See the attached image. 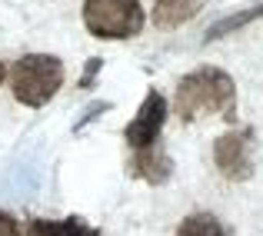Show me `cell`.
<instances>
[{
	"instance_id": "6da1fadb",
	"label": "cell",
	"mask_w": 263,
	"mask_h": 236,
	"mask_svg": "<svg viewBox=\"0 0 263 236\" xmlns=\"http://www.w3.org/2000/svg\"><path fill=\"white\" fill-rule=\"evenodd\" d=\"M174 113L183 123L213 113L227 123H237V83L220 67H197L180 77L174 90Z\"/></svg>"
},
{
	"instance_id": "7a4b0ae2",
	"label": "cell",
	"mask_w": 263,
	"mask_h": 236,
	"mask_svg": "<svg viewBox=\"0 0 263 236\" xmlns=\"http://www.w3.org/2000/svg\"><path fill=\"white\" fill-rule=\"evenodd\" d=\"M10 90L13 100L24 107H47L64 87V60L50 53H27L10 67Z\"/></svg>"
},
{
	"instance_id": "3957f363",
	"label": "cell",
	"mask_w": 263,
	"mask_h": 236,
	"mask_svg": "<svg viewBox=\"0 0 263 236\" xmlns=\"http://www.w3.org/2000/svg\"><path fill=\"white\" fill-rule=\"evenodd\" d=\"M84 27L97 40H130L143 30L140 0H84Z\"/></svg>"
},
{
	"instance_id": "277c9868",
	"label": "cell",
	"mask_w": 263,
	"mask_h": 236,
	"mask_svg": "<svg viewBox=\"0 0 263 236\" xmlns=\"http://www.w3.org/2000/svg\"><path fill=\"white\" fill-rule=\"evenodd\" d=\"M257 143H253V130H227L213 143V163L227 180H250L253 166H257Z\"/></svg>"
},
{
	"instance_id": "5b68a950",
	"label": "cell",
	"mask_w": 263,
	"mask_h": 236,
	"mask_svg": "<svg viewBox=\"0 0 263 236\" xmlns=\"http://www.w3.org/2000/svg\"><path fill=\"white\" fill-rule=\"evenodd\" d=\"M163 123H167V100L160 96V90H147L143 103L137 107V116L123 127V140L130 150H147L157 147L163 133Z\"/></svg>"
},
{
	"instance_id": "8992f818",
	"label": "cell",
	"mask_w": 263,
	"mask_h": 236,
	"mask_svg": "<svg viewBox=\"0 0 263 236\" xmlns=\"http://www.w3.org/2000/svg\"><path fill=\"white\" fill-rule=\"evenodd\" d=\"M127 173L134 180L150 183V186H160V183H167L170 173H174V160H170V153L160 143H157V147H147V150H130Z\"/></svg>"
},
{
	"instance_id": "52a82bcc",
	"label": "cell",
	"mask_w": 263,
	"mask_h": 236,
	"mask_svg": "<svg viewBox=\"0 0 263 236\" xmlns=\"http://www.w3.org/2000/svg\"><path fill=\"white\" fill-rule=\"evenodd\" d=\"M203 10V0H154L150 17L157 30H177Z\"/></svg>"
},
{
	"instance_id": "ba28073f",
	"label": "cell",
	"mask_w": 263,
	"mask_h": 236,
	"mask_svg": "<svg viewBox=\"0 0 263 236\" xmlns=\"http://www.w3.org/2000/svg\"><path fill=\"white\" fill-rule=\"evenodd\" d=\"M24 236H100L97 226H90L80 217H67V220H27Z\"/></svg>"
},
{
	"instance_id": "9c48e42d",
	"label": "cell",
	"mask_w": 263,
	"mask_h": 236,
	"mask_svg": "<svg viewBox=\"0 0 263 236\" xmlns=\"http://www.w3.org/2000/svg\"><path fill=\"white\" fill-rule=\"evenodd\" d=\"M177 236H233V230L213 213H190L180 220Z\"/></svg>"
},
{
	"instance_id": "30bf717a",
	"label": "cell",
	"mask_w": 263,
	"mask_h": 236,
	"mask_svg": "<svg viewBox=\"0 0 263 236\" xmlns=\"http://www.w3.org/2000/svg\"><path fill=\"white\" fill-rule=\"evenodd\" d=\"M257 17H263V4H260V7H250L247 13H230V17H223L220 24H213L210 30H206V40H217V37H223V33L237 30V27L250 24V20H257Z\"/></svg>"
},
{
	"instance_id": "8fae6325",
	"label": "cell",
	"mask_w": 263,
	"mask_h": 236,
	"mask_svg": "<svg viewBox=\"0 0 263 236\" xmlns=\"http://www.w3.org/2000/svg\"><path fill=\"white\" fill-rule=\"evenodd\" d=\"M0 236H20V223L4 210H0Z\"/></svg>"
},
{
	"instance_id": "7c38bea8",
	"label": "cell",
	"mask_w": 263,
	"mask_h": 236,
	"mask_svg": "<svg viewBox=\"0 0 263 236\" xmlns=\"http://www.w3.org/2000/svg\"><path fill=\"white\" fill-rule=\"evenodd\" d=\"M100 64H103L100 57H90V64H87V73H84V77H80V87H90V83H93L97 70H100Z\"/></svg>"
},
{
	"instance_id": "4fadbf2b",
	"label": "cell",
	"mask_w": 263,
	"mask_h": 236,
	"mask_svg": "<svg viewBox=\"0 0 263 236\" xmlns=\"http://www.w3.org/2000/svg\"><path fill=\"white\" fill-rule=\"evenodd\" d=\"M7 77H10V70H7V64H4V60H0V83H4Z\"/></svg>"
}]
</instances>
